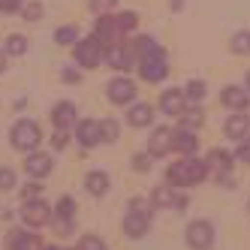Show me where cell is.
Listing matches in <instances>:
<instances>
[{
  "mask_svg": "<svg viewBox=\"0 0 250 250\" xmlns=\"http://www.w3.org/2000/svg\"><path fill=\"white\" fill-rule=\"evenodd\" d=\"M205 178H208V166L202 160H193V157H184L166 169V181L172 187H193V184L205 181Z\"/></svg>",
  "mask_w": 250,
  "mask_h": 250,
  "instance_id": "1",
  "label": "cell"
},
{
  "mask_svg": "<svg viewBox=\"0 0 250 250\" xmlns=\"http://www.w3.org/2000/svg\"><path fill=\"white\" fill-rule=\"evenodd\" d=\"M42 142V133H40V127L33 121H27V118H21L19 124L12 127V148H19V151H37V145Z\"/></svg>",
  "mask_w": 250,
  "mask_h": 250,
  "instance_id": "2",
  "label": "cell"
},
{
  "mask_svg": "<svg viewBox=\"0 0 250 250\" xmlns=\"http://www.w3.org/2000/svg\"><path fill=\"white\" fill-rule=\"evenodd\" d=\"M73 55H76V61H79L84 69H94V66H100V63H103L105 48H103V42H100L97 37H87V40H79V42H76Z\"/></svg>",
  "mask_w": 250,
  "mask_h": 250,
  "instance_id": "3",
  "label": "cell"
},
{
  "mask_svg": "<svg viewBox=\"0 0 250 250\" xmlns=\"http://www.w3.org/2000/svg\"><path fill=\"white\" fill-rule=\"evenodd\" d=\"M187 244L193 250H208L214 244V226L208 220H193L187 226Z\"/></svg>",
  "mask_w": 250,
  "mask_h": 250,
  "instance_id": "4",
  "label": "cell"
},
{
  "mask_svg": "<svg viewBox=\"0 0 250 250\" xmlns=\"http://www.w3.org/2000/svg\"><path fill=\"white\" fill-rule=\"evenodd\" d=\"M94 37L103 42V48H109L115 42H121L124 33L118 30V19H112V15H97V24H94Z\"/></svg>",
  "mask_w": 250,
  "mask_h": 250,
  "instance_id": "5",
  "label": "cell"
},
{
  "mask_svg": "<svg viewBox=\"0 0 250 250\" xmlns=\"http://www.w3.org/2000/svg\"><path fill=\"white\" fill-rule=\"evenodd\" d=\"M21 220H24L27 226H33V229H40V226L51 223V208H48L42 199H30V202H24V208H21Z\"/></svg>",
  "mask_w": 250,
  "mask_h": 250,
  "instance_id": "6",
  "label": "cell"
},
{
  "mask_svg": "<svg viewBox=\"0 0 250 250\" xmlns=\"http://www.w3.org/2000/svg\"><path fill=\"white\" fill-rule=\"evenodd\" d=\"M220 103L226 105V109H232V112H244L250 105V91L247 87H238V84H226L220 91Z\"/></svg>",
  "mask_w": 250,
  "mask_h": 250,
  "instance_id": "7",
  "label": "cell"
},
{
  "mask_svg": "<svg viewBox=\"0 0 250 250\" xmlns=\"http://www.w3.org/2000/svg\"><path fill=\"white\" fill-rule=\"evenodd\" d=\"M172 142H175V130H169V127H157L154 133H151V139H148V154L157 160V157H166L169 151H172Z\"/></svg>",
  "mask_w": 250,
  "mask_h": 250,
  "instance_id": "8",
  "label": "cell"
},
{
  "mask_svg": "<svg viewBox=\"0 0 250 250\" xmlns=\"http://www.w3.org/2000/svg\"><path fill=\"white\" fill-rule=\"evenodd\" d=\"M105 94H109V100L115 103V105H130L133 103V97H136V84L130 82V79H112L109 82V91H105Z\"/></svg>",
  "mask_w": 250,
  "mask_h": 250,
  "instance_id": "9",
  "label": "cell"
},
{
  "mask_svg": "<svg viewBox=\"0 0 250 250\" xmlns=\"http://www.w3.org/2000/svg\"><path fill=\"white\" fill-rule=\"evenodd\" d=\"M133 58H136V55H133V48H130L127 42H115V45L105 48V63L115 66V69H130Z\"/></svg>",
  "mask_w": 250,
  "mask_h": 250,
  "instance_id": "10",
  "label": "cell"
},
{
  "mask_svg": "<svg viewBox=\"0 0 250 250\" xmlns=\"http://www.w3.org/2000/svg\"><path fill=\"white\" fill-rule=\"evenodd\" d=\"M151 205L154 208H184L187 199H184V196H178L172 187H154L151 190Z\"/></svg>",
  "mask_w": 250,
  "mask_h": 250,
  "instance_id": "11",
  "label": "cell"
},
{
  "mask_svg": "<svg viewBox=\"0 0 250 250\" xmlns=\"http://www.w3.org/2000/svg\"><path fill=\"white\" fill-rule=\"evenodd\" d=\"M124 232H127L130 238H142L148 232V211L142 208H130V214L124 217Z\"/></svg>",
  "mask_w": 250,
  "mask_h": 250,
  "instance_id": "12",
  "label": "cell"
},
{
  "mask_svg": "<svg viewBox=\"0 0 250 250\" xmlns=\"http://www.w3.org/2000/svg\"><path fill=\"white\" fill-rule=\"evenodd\" d=\"M24 172L30 175V178H45L48 172H51V157L48 154H42V151H30L27 154V160H24Z\"/></svg>",
  "mask_w": 250,
  "mask_h": 250,
  "instance_id": "13",
  "label": "cell"
},
{
  "mask_svg": "<svg viewBox=\"0 0 250 250\" xmlns=\"http://www.w3.org/2000/svg\"><path fill=\"white\" fill-rule=\"evenodd\" d=\"M6 247L9 250H40L42 247V238L33 235V232L15 229V232H9V235H6Z\"/></svg>",
  "mask_w": 250,
  "mask_h": 250,
  "instance_id": "14",
  "label": "cell"
},
{
  "mask_svg": "<svg viewBox=\"0 0 250 250\" xmlns=\"http://www.w3.org/2000/svg\"><path fill=\"white\" fill-rule=\"evenodd\" d=\"M160 109H163L166 115H172V118H178V115L187 109V97H184V91H178V87H169V91L160 97Z\"/></svg>",
  "mask_w": 250,
  "mask_h": 250,
  "instance_id": "15",
  "label": "cell"
},
{
  "mask_svg": "<svg viewBox=\"0 0 250 250\" xmlns=\"http://www.w3.org/2000/svg\"><path fill=\"white\" fill-rule=\"evenodd\" d=\"M76 139H79V145H84V148H94V145H100L103 142V136H100V121H79V127H76Z\"/></svg>",
  "mask_w": 250,
  "mask_h": 250,
  "instance_id": "16",
  "label": "cell"
},
{
  "mask_svg": "<svg viewBox=\"0 0 250 250\" xmlns=\"http://www.w3.org/2000/svg\"><path fill=\"white\" fill-rule=\"evenodd\" d=\"M166 76H169L166 58H145L142 61V79L145 82H163Z\"/></svg>",
  "mask_w": 250,
  "mask_h": 250,
  "instance_id": "17",
  "label": "cell"
},
{
  "mask_svg": "<svg viewBox=\"0 0 250 250\" xmlns=\"http://www.w3.org/2000/svg\"><path fill=\"white\" fill-rule=\"evenodd\" d=\"M223 133H226V139H244L247 133H250V118L244 115V112H235L232 118H226V124H223Z\"/></svg>",
  "mask_w": 250,
  "mask_h": 250,
  "instance_id": "18",
  "label": "cell"
},
{
  "mask_svg": "<svg viewBox=\"0 0 250 250\" xmlns=\"http://www.w3.org/2000/svg\"><path fill=\"white\" fill-rule=\"evenodd\" d=\"M76 121V105L69 103V100H63V103H58L55 109H51V124H55V130H69V124Z\"/></svg>",
  "mask_w": 250,
  "mask_h": 250,
  "instance_id": "19",
  "label": "cell"
},
{
  "mask_svg": "<svg viewBox=\"0 0 250 250\" xmlns=\"http://www.w3.org/2000/svg\"><path fill=\"white\" fill-rule=\"evenodd\" d=\"M172 151L184 154V157H193L196 151H199V139H196V133H187V130H175Z\"/></svg>",
  "mask_w": 250,
  "mask_h": 250,
  "instance_id": "20",
  "label": "cell"
},
{
  "mask_svg": "<svg viewBox=\"0 0 250 250\" xmlns=\"http://www.w3.org/2000/svg\"><path fill=\"white\" fill-rule=\"evenodd\" d=\"M130 48H133V55H139L142 61H145V58H166V51L154 42V37H139Z\"/></svg>",
  "mask_w": 250,
  "mask_h": 250,
  "instance_id": "21",
  "label": "cell"
},
{
  "mask_svg": "<svg viewBox=\"0 0 250 250\" xmlns=\"http://www.w3.org/2000/svg\"><path fill=\"white\" fill-rule=\"evenodd\" d=\"M205 166L223 175V172H229V169H232V154H229V151H223V148H214V151H208V157H205Z\"/></svg>",
  "mask_w": 250,
  "mask_h": 250,
  "instance_id": "22",
  "label": "cell"
},
{
  "mask_svg": "<svg viewBox=\"0 0 250 250\" xmlns=\"http://www.w3.org/2000/svg\"><path fill=\"white\" fill-rule=\"evenodd\" d=\"M84 187H87V193H91V196H105V193H109V175H105V172H100V169L87 172V178H84Z\"/></svg>",
  "mask_w": 250,
  "mask_h": 250,
  "instance_id": "23",
  "label": "cell"
},
{
  "mask_svg": "<svg viewBox=\"0 0 250 250\" xmlns=\"http://www.w3.org/2000/svg\"><path fill=\"white\" fill-rule=\"evenodd\" d=\"M127 121L133 124V127H148V124L154 121V109H151L148 103H136V105H130Z\"/></svg>",
  "mask_w": 250,
  "mask_h": 250,
  "instance_id": "24",
  "label": "cell"
},
{
  "mask_svg": "<svg viewBox=\"0 0 250 250\" xmlns=\"http://www.w3.org/2000/svg\"><path fill=\"white\" fill-rule=\"evenodd\" d=\"M202 121H205V118H202V112H199V109H190V112L184 109L181 115H178V130H187V133H196V130L202 127Z\"/></svg>",
  "mask_w": 250,
  "mask_h": 250,
  "instance_id": "25",
  "label": "cell"
},
{
  "mask_svg": "<svg viewBox=\"0 0 250 250\" xmlns=\"http://www.w3.org/2000/svg\"><path fill=\"white\" fill-rule=\"evenodd\" d=\"M24 51H27V37H21V33H9L6 37V55L21 58Z\"/></svg>",
  "mask_w": 250,
  "mask_h": 250,
  "instance_id": "26",
  "label": "cell"
},
{
  "mask_svg": "<svg viewBox=\"0 0 250 250\" xmlns=\"http://www.w3.org/2000/svg\"><path fill=\"white\" fill-rule=\"evenodd\" d=\"M100 136H103V142H105V145H112V142H118V136H121L118 121H115V118H105V121H100Z\"/></svg>",
  "mask_w": 250,
  "mask_h": 250,
  "instance_id": "27",
  "label": "cell"
},
{
  "mask_svg": "<svg viewBox=\"0 0 250 250\" xmlns=\"http://www.w3.org/2000/svg\"><path fill=\"white\" fill-rule=\"evenodd\" d=\"M205 94H208V87H205V82H202V79H193V82L184 87L187 103H202V100H205Z\"/></svg>",
  "mask_w": 250,
  "mask_h": 250,
  "instance_id": "28",
  "label": "cell"
},
{
  "mask_svg": "<svg viewBox=\"0 0 250 250\" xmlns=\"http://www.w3.org/2000/svg\"><path fill=\"white\" fill-rule=\"evenodd\" d=\"M55 42L58 45H73V42H79V27H73V24L58 27L55 30Z\"/></svg>",
  "mask_w": 250,
  "mask_h": 250,
  "instance_id": "29",
  "label": "cell"
},
{
  "mask_svg": "<svg viewBox=\"0 0 250 250\" xmlns=\"http://www.w3.org/2000/svg\"><path fill=\"white\" fill-rule=\"evenodd\" d=\"M232 51L235 55H250V30H238L232 37Z\"/></svg>",
  "mask_w": 250,
  "mask_h": 250,
  "instance_id": "30",
  "label": "cell"
},
{
  "mask_svg": "<svg viewBox=\"0 0 250 250\" xmlns=\"http://www.w3.org/2000/svg\"><path fill=\"white\" fill-rule=\"evenodd\" d=\"M21 15L27 21H40L42 15H45V9H42V3H37V0H27V3L21 6Z\"/></svg>",
  "mask_w": 250,
  "mask_h": 250,
  "instance_id": "31",
  "label": "cell"
},
{
  "mask_svg": "<svg viewBox=\"0 0 250 250\" xmlns=\"http://www.w3.org/2000/svg\"><path fill=\"white\" fill-rule=\"evenodd\" d=\"M139 27V15L136 12H121L118 15V30L121 33H130V30H136Z\"/></svg>",
  "mask_w": 250,
  "mask_h": 250,
  "instance_id": "32",
  "label": "cell"
},
{
  "mask_svg": "<svg viewBox=\"0 0 250 250\" xmlns=\"http://www.w3.org/2000/svg\"><path fill=\"white\" fill-rule=\"evenodd\" d=\"M79 250H105V241L100 235H82Z\"/></svg>",
  "mask_w": 250,
  "mask_h": 250,
  "instance_id": "33",
  "label": "cell"
},
{
  "mask_svg": "<svg viewBox=\"0 0 250 250\" xmlns=\"http://www.w3.org/2000/svg\"><path fill=\"white\" fill-rule=\"evenodd\" d=\"M51 226H55L58 235H69V232H73V217H61V214H55Z\"/></svg>",
  "mask_w": 250,
  "mask_h": 250,
  "instance_id": "34",
  "label": "cell"
},
{
  "mask_svg": "<svg viewBox=\"0 0 250 250\" xmlns=\"http://www.w3.org/2000/svg\"><path fill=\"white\" fill-rule=\"evenodd\" d=\"M115 6H118V0H91V9H94L97 15H109Z\"/></svg>",
  "mask_w": 250,
  "mask_h": 250,
  "instance_id": "35",
  "label": "cell"
},
{
  "mask_svg": "<svg viewBox=\"0 0 250 250\" xmlns=\"http://www.w3.org/2000/svg\"><path fill=\"white\" fill-rule=\"evenodd\" d=\"M15 187V172L9 166H0V190H12Z\"/></svg>",
  "mask_w": 250,
  "mask_h": 250,
  "instance_id": "36",
  "label": "cell"
},
{
  "mask_svg": "<svg viewBox=\"0 0 250 250\" xmlns=\"http://www.w3.org/2000/svg\"><path fill=\"white\" fill-rule=\"evenodd\" d=\"M40 193H42L40 181H30V184H24V187H21V199H24V202H30V199H40Z\"/></svg>",
  "mask_w": 250,
  "mask_h": 250,
  "instance_id": "37",
  "label": "cell"
},
{
  "mask_svg": "<svg viewBox=\"0 0 250 250\" xmlns=\"http://www.w3.org/2000/svg\"><path fill=\"white\" fill-rule=\"evenodd\" d=\"M73 211H76V202L69 199V196H61L58 199V214L61 217H73Z\"/></svg>",
  "mask_w": 250,
  "mask_h": 250,
  "instance_id": "38",
  "label": "cell"
},
{
  "mask_svg": "<svg viewBox=\"0 0 250 250\" xmlns=\"http://www.w3.org/2000/svg\"><path fill=\"white\" fill-rule=\"evenodd\" d=\"M27 0H0V12H21Z\"/></svg>",
  "mask_w": 250,
  "mask_h": 250,
  "instance_id": "39",
  "label": "cell"
},
{
  "mask_svg": "<svg viewBox=\"0 0 250 250\" xmlns=\"http://www.w3.org/2000/svg\"><path fill=\"white\" fill-rule=\"evenodd\" d=\"M66 142H69V133H66V130H55V136H51V145L61 151V148H66Z\"/></svg>",
  "mask_w": 250,
  "mask_h": 250,
  "instance_id": "40",
  "label": "cell"
},
{
  "mask_svg": "<svg viewBox=\"0 0 250 250\" xmlns=\"http://www.w3.org/2000/svg\"><path fill=\"white\" fill-rule=\"evenodd\" d=\"M61 79H63L66 84H76V82H82V76L76 73V69H73V66H63V76H61Z\"/></svg>",
  "mask_w": 250,
  "mask_h": 250,
  "instance_id": "41",
  "label": "cell"
},
{
  "mask_svg": "<svg viewBox=\"0 0 250 250\" xmlns=\"http://www.w3.org/2000/svg\"><path fill=\"white\" fill-rule=\"evenodd\" d=\"M148 160H151V154H139V157L133 160V166H136L139 172H145V169H148Z\"/></svg>",
  "mask_w": 250,
  "mask_h": 250,
  "instance_id": "42",
  "label": "cell"
},
{
  "mask_svg": "<svg viewBox=\"0 0 250 250\" xmlns=\"http://www.w3.org/2000/svg\"><path fill=\"white\" fill-rule=\"evenodd\" d=\"M235 157L241 160V163H247V166H250V142H244V145L238 148V154H235Z\"/></svg>",
  "mask_w": 250,
  "mask_h": 250,
  "instance_id": "43",
  "label": "cell"
},
{
  "mask_svg": "<svg viewBox=\"0 0 250 250\" xmlns=\"http://www.w3.org/2000/svg\"><path fill=\"white\" fill-rule=\"evenodd\" d=\"M3 69H6V51L0 48V73H3Z\"/></svg>",
  "mask_w": 250,
  "mask_h": 250,
  "instance_id": "44",
  "label": "cell"
},
{
  "mask_svg": "<svg viewBox=\"0 0 250 250\" xmlns=\"http://www.w3.org/2000/svg\"><path fill=\"white\" fill-rule=\"evenodd\" d=\"M184 6V0H172V9H181Z\"/></svg>",
  "mask_w": 250,
  "mask_h": 250,
  "instance_id": "45",
  "label": "cell"
},
{
  "mask_svg": "<svg viewBox=\"0 0 250 250\" xmlns=\"http://www.w3.org/2000/svg\"><path fill=\"white\" fill-rule=\"evenodd\" d=\"M244 79H247V91H250V69H247V76H244Z\"/></svg>",
  "mask_w": 250,
  "mask_h": 250,
  "instance_id": "46",
  "label": "cell"
},
{
  "mask_svg": "<svg viewBox=\"0 0 250 250\" xmlns=\"http://www.w3.org/2000/svg\"><path fill=\"white\" fill-rule=\"evenodd\" d=\"M45 250H61V247H45Z\"/></svg>",
  "mask_w": 250,
  "mask_h": 250,
  "instance_id": "47",
  "label": "cell"
},
{
  "mask_svg": "<svg viewBox=\"0 0 250 250\" xmlns=\"http://www.w3.org/2000/svg\"><path fill=\"white\" fill-rule=\"evenodd\" d=\"M247 211H250V202H247Z\"/></svg>",
  "mask_w": 250,
  "mask_h": 250,
  "instance_id": "48",
  "label": "cell"
}]
</instances>
